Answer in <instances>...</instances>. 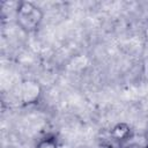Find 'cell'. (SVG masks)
I'll return each mask as SVG.
<instances>
[{"label": "cell", "instance_id": "1", "mask_svg": "<svg viewBox=\"0 0 148 148\" xmlns=\"http://www.w3.org/2000/svg\"><path fill=\"white\" fill-rule=\"evenodd\" d=\"M43 20V12L30 1H21L16 8V22L24 31L36 30Z\"/></svg>", "mask_w": 148, "mask_h": 148}, {"label": "cell", "instance_id": "2", "mask_svg": "<svg viewBox=\"0 0 148 148\" xmlns=\"http://www.w3.org/2000/svg\"><path fill=\"white\" fill-rule=\"evenodd\" d=\"M42 95V87L35 80H24L20 86V97L24 104L36 103Z\"/></svg>", "mask_w": 148, "mask_h": 148}, {"label": "cell", "instance_id": "3", "mask_svg": "<svg viewBox=\"0 0 148 148\" xmlns=\"http://www.w3.org/2000/svg\"><path fill=\"white\" fill-rule=\"evenodd\" d=\"M111 134L113 138H116L118 140H123V139L127 138V135L130 134V127L126 124H118L113 127Z\"/></svg>", "mask_w": 148, "mask_h": 148}, {"label": "cell", "instance_id": "4", "mask_svg": "<svg viewBox=\"0 0 148 148\" xmlns=\"http://www.w3.org/2000/svg\"><path fill=\"white\" fill-rule=\"evenodd\" d=\"M36 148H58V142L56 138H45L40 140Z\"/></svg>", "mask_w": 148, "mask_h": 148}]
</instances>
